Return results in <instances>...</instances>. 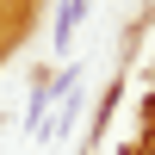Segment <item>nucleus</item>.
Returning <instances> with one entry per match:
<instances>
[{"label":"nucleus","mask_w":155,"mask_h":155,"mask_svg":"<svg viewBox=\"0 0 155 155\" xmlns=\"http://www.w3.org/2000/svg\"><path fill=\"white\" fill-rule=\"evenodd\" d=\"M81 12H87V0H62V19H56V44L68 50V37L81 31Z\"/></svg>","instance_id":"obj_1"}]
</instances>
